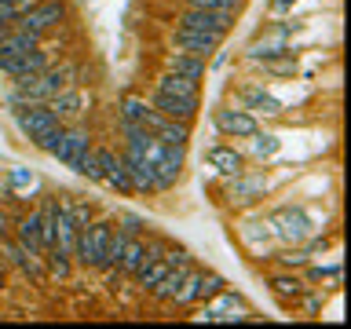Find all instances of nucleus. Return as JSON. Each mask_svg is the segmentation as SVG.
Masks as SVG:
<instances>
[{"instance_id": "nucleus-1", "label": "nucleus", "mask_w": 351, "mask_h": 329, "mask_svg": "<svg viewBox=\"0 0 351 329\" xmlns=\"http://www.w3.org/2000/svg\"><path fill=\"white\" fill-rule=\"evenodd\" d=\"M70 84H77V62H59V66L51 62L48 70L11 81L8 106L11 103H51V99L59 95V92H66Z\"/></svg>"}, {"instance_id": "nucleus-2", "label": "nucleus", "mask_w": 351, "mask_h": 329, "mask_svg": "<svg viewBox=\"0 0 351 329\" xmlns=\"http://www.w3.org/2000/svg\"><path fill=\"white\" fill-rule=\"evenodd\" d=\"M110 230H114V219H110V216L92 219L88 227L77 230V241H73V267H81V271H103V256H106Z\"/></svg>"}, {"instance_id": "nucleus-3", "label": "nucleus", "mask_w": 351, "mask_h": 329, "mask_svg": "<svg viewBox=\"0 0 351 329\" xmlns=\"http://www.w3.org/2000/svg\"><path fill=\"white\" fill-rule=\"evenodd\" d=\"M267 223H271L274 241H282V245H304V241L315 234V223H311V216H307L304 205L274 208V212L267 216Z\"/></svg>"}, {"instance_id": "nucleus-4", "label": "nucleus", "mask_w": 351, "mask_h": 329, "mask_svg": "<svg viewBox=\"0 0 351 329\" xmlns=\"http://www.w3.org/2000/svg\"><path fill=\"white\" fill-rule=\"evenodd\" d=\"M92 161H95V169H92V175H88V183H103V186H110V191H117L125 197L136 194V191H132L125 161H121V150L106 147V143H103V147H92Z\"/></svg>"}, {"instance_id": "nucleus-5", "label": "nucleus", "mask_w": 351, "mask_h": 329, "mask_svg": "<svg viewBox=\"0 0 351 329\" xmlns=\"http://www.w3.org/2000/svg\"><path fill=\"white\" fill-rule=\"evenodd\" d=\"M11 121H15V128L33 143V147H37L48 132H55L62 125L48 103H11Z\"/></svg>"}, {"instance_id": "nucleus-6", "label": "nucleus", "mask_w": 351, "mask_h": 329, "mask_svg": "<svg viewBox=\"0 0 351 329\" xmlns=\"http://www.w3.org/2000/svg\"><path fill=\"white\" fill-rule=\"evenodd\" d=\"M271 194V180H267V172H238V175H230L227 186H223V202L230 208H252V205H260L263 197Z\"/></svg>"}, {"instance_id": "nucleus-7", "label": "nucleus", "mask_w": 351, "mask_h": 329, "mask_svg": "<svg viewBox=\"0 0 351 329\" xmlns=\"http://www.w3.org/2000/svg\"><path fill=\"white\" fill-rule=\"evenodd\" d=\"M92 147H95L92 132H88L81 121H73V125H66L62 143H59V150H55L51 158L59 161V164H66L70 172L84 175V164H88V158H92Z\"/></svg>"}, {"instance_id": "nucleus-8", "label": "nucleus", "mask_w": 351, "mask_h": 329, "mask_svg": "<svg viewBox=\"0 0 351 329\" xmlns=\"http://www.w3.org/2000/svg\"><path fill=\"white\" fill-rule=\"evenodd\" d=\"M252 311L249 304L241 300L238 293H230L227 285L216 296L202 300V311H197V322H213V326H230V322H249Z\"/></svg>"}, {"instance_id": "nucleus-9", "label": "nucleus", "mask_w": 351, "mask_h": 329, "mask_svg": "<svg viewBox=\"0 0 351 329\" xmlns=\"http://www.w3.org/2000/svg\"><path fill=\"white\" fill-rule=\"evenodd\" d=\"M223 278H219V274L216 271H205V267H191V271H186V278H183V285H180V289H176V296H172V307H180V311H183V307H197V304H202V300H208V296H216L219 289H223Z\"/></svg>"}, {"instance_id": "nucleus-10", "label": "nucleus", "mask_w": 351, "mask_h": 329, "mask_svg": "<svg viewBox=\"0 0 351 329\" xmlns=\"http://www.w3.org/2000/svg\"><path fill=\"white\" fill-rule=\"evenodd\" d=\"M66 15H70V8H66V0H37L29 11H22V15L15 19V26L22 29H33L40 33V37H48V33L55 26H62Z\"/></svg>"}, {"instance_id": "nucleus-11", "label": "nucleus", "mask_w": 351, "mask_h": 329, "mask_svg": "<svg viewBox=\"0 0 351 329\" xmlns=\"http://www.w3.org/2000/svg\"><path fill=\"white\" fill-rule=\"evenodd\" d=\"M172 26L197 29V33H219V37H227V33L234 29V15H223V11H202V8H180L172 15Z\"/></svg>"}, {"instance_id": "nucleus-12", "label": "nucleus", "mask_w": 351, "mask_h": 329, "mask_svg": "<svg viewBox=\"0 0 351 329\" xmlns=\"http://www.w3.org/2000/svg\"><path fill=\"white\" fill-rule=\"evenodd\" d=\"M139 125L147 128L154 139L172 143V147H186V143L194 139V125H186V121H176V117H165V114H158L154 106L147 110V114H143Z\"/></svg>"}, {"instance_id": "nucleus-13", "label": "nucleus", "mask_w": 351, "mask_h": 329, "mask_svg": "<svg viewBox=\"0 0 351 329\" xmlns=\"http://www.w3.org/2000/svg\"><path fill=\"white\" fill-rule=\"evenodd\" d=\"M213 125L223 139H249L252 132L260 128L256 114H249L245 106H219L213 114Z\"/></svg>"}, {"instance_id": "nucleus-14", "label": "nucleus", "mask_w": 351, "mask_h": 329, "mask_svg": "<svg viewBox=\"0 0 351 329\" xmlns=\"http://www.w3.org/2000/svg\"><path fill=\"white\" fill-rule=\"evenodd\" d=\"M121 161H125L128 180H132V191H136V194H161L158 175H154V169L147 164V158H143L136 147H125V143H121Z\"/></svg>"}, {"instance_id": "nucleus-15", "label": "nucleus", "mask_w": 351, "mask_h": 329, "mask_svg": "<svg viewBox=\"0 0 351 329\" xmlns=\"http://www.w3.org/2000/svg\"><path fill=\"white\" fill-rule=\"evenodd\" d=\"M223 40H227V37H219V33H197V29L172 26V48L191 51V55H202V59H213V55L223 48Z\"/></svg>"}, {"instance_id": "nucleus-16", "label": "nucleus", "mask_w": 351, "mask_h": 329, "mask_svg": "<svg viewBox=\"0 0 351 329\" xmlns=\"http://www.w3.org/2000/svg\"><path fill=\"white\" fill-rule=\"evenodd\" d=\"M147 103L158 110V114L176 117V121H186V125H194L197 114H202V103H197V99H180V95H169V92H150Z\"/></svg>"}, {"instance_id": "nucleus-17", "label": "nucleus", "mask_w": 351, "mask_h": 329, "mask_svg": "<svg viewBox=\"0 0 351 329\" xmlns=\"http://www.w3.org/2000/svg\"><path fill=\"white\" fill-rule=\"evenodd\" d=\"M161 249H165L161 241H147L143 234H128V245L121 252V263H117V278H132V274L143 267V260L154 256V252H161Z\"/></svg>"}, {"instance_id": "nucleus-18", "label": "nucleus", "mask_w": 351, "mask_h": 329, "mask_svg": "<svg viewBox=\"0 0 351 329\" xmlns=\"http://www.w3.org/2000/svg\"><path fill=\"white\" fill-rule=\"evenodd\" d=\"M48 106L55 110V117H59L62 125H73V121H81V117H84V110L92 106V95H88L84 88L70 84L66 92H59V95H55Z\"/></svg>"}, {"instance_id": "nucleus-19", "label": "nucleus", "mask_w": 351, "mask_h": 329, "mask_svg": "<svg viewBox=\"0 0 351 329\" xmlns=\"http://www.w3.org/2000/svg\"><path fill=\"white\" fill-rule=\"evenodd\" d=\"M205 161L213 164L223 180H230V175H238V172L249 169V158L234 147V143H216V147H208L205 150Z\"/></svg>"}, {"instance_id": "nucleus-20", "label": "nucleus", "mask_w": 351, "mask_h": 329, "mask_svg": "<svg viewBox=\"0 0 351 329\" xmlns=\"http://www.w3.org/2000/svg\"><path fill=\"white\" fill-rule=\"evenodd\" d=\"M238 103L249 114H263V117H285L282 99H274L271 92H263V84H241L238 88Z\"/></svg>"}, {"instance_id": "nucleus-21", "label": "nucleus", "mask_w": 351, "mask_h": 329, "mask_svg": "<svg viewBox=\"0 0 351 329\" xmlns=\"http://www.w3.org/2000/svg\"><path fill=\"white\" fill-rule=\"evenodd\" d=\"M267 289H271V296L278 300V307H296V296H300L304 289H307V282H304V274H296V271H274V274H267Z\"/></svg>"}, {"instance_id": "nucleus-22", "label": "nucleus", "mask_w": 351, "mask_h": 329, "mask_svg": "<svg viewBox=\"0 0 351 329\" xmlns=\"http://www.w3.org/2000/svg\"><path fill=\"white\" fill-rule=\"evenodd\" d=\"M48 66H51V55L44 48H33L26 55H15V59H0V73L19 81V77H33V73L48 70Z\"/></svg>"}, {"instance_id": "nucleus-23", "label": "nucleus", "mask_w": 351, "mask_h": 329, "mask_svg": "<svg viewBox=\"0 0 351 329\" xmlns=\"http://www.w3.org/2000/svg\"><path fill=\"white\" fill-rule=\"evenodd\" d=\"M282 51H289V22H285V26H271L267 33H260V37L249 44L245 55L252 62H260V59H271V55H282Z\"/></svg>"}, {"instance_id": "nucleus-24", "label": "nucleus", "mask_w": 351, "mask_h": 329, "mask_svg": "<svg viewBox=\"0 0 351 329\" xmlns=\"http://www.w3.org/2000/svg\"><path fill=\"white\" fill-rule=\"evenodd\" d=\"M161 70H172V73L194 77V81H205L208 59H202V55H191V51H180V48H169V51L161 55Z\"/></svg>"}, {"instance_id": "nucleus-25", "label": "nucleus", "mask_w": 351, "mask_h": 329, "mask_svg": "<svg viewBox=\"0 0 351 329\" xmlns=\"http://www.w3.org/2000/svg\"><path fill=\"white\" fill-rule=\"evenodd\" d=\"M154 92H169V95L197 99V103H202V81L183 77V73H172V70H161L158 77H154Z\"/></svg>"}, {"instance_id": "nucleus-26", "label": "nucleus", "mask_w": 351, "mask_h": 329, "mask_svg": "<svg viewBox=\"0 0 351 329\" xmlns=\"http://www.w3.org/2000/svg\"><path fill=\"white\" fill-rule=\"evenodd\" d=\"M128 245V230L117 227L114 219V230H110V241H106V256H103V274H106V285L117 278V263H121V252Z\"/></svg>"}, {"instance_id": "nucleus-27", "label": "nucleus", "mask_w": 351, "mask_h": 329, "mask_svg": "<svg viewBox=\"0 0 351 329\" xmlns=\"http://www.w3.org/2000/svg\"><path fill=\"white\" fill-rule=\"evenodd\" d=\"M238 234H241V241H245V249L252 252V256H260L263 260V245L267 241H274V234H271V223L267 219H256V223H245V227H238Z\"/></svg>"}, {"instance_id": "nucleus-28", "label": "nucleus", "mask_w": 351, "mask_h": 329, "mask_svg": "<svg viewBox=\"0 0 351 329\" xmlns=\"http://www.w3.org/2000/svg\"><path fill=\"white\" fill-rule=\"evenodd\" d=\"M267 260H274L282 271H304L315 256H311V249H307V245H285V249H278V252H271Z\"/></svg>"}, {"instance_id": "nucleus-29", "label": "nucleus", "mask_w": 351, "mask_h": 329, "mask_svg": "<svg viewBox=\"0 0 351 329\" xmlns=\"http://www.w3.org/2000/svg\"><path fill=\"white\" fill-rule=\"evenodd\" d=\"M59 202L66 205V212H70V219L77 223V230L88 227L95 219V205L92 202H84V197H73V194H59Z\"/></svg>"}, {"instance_id": "nucleus-30", "label": "nucleus", "mask_w": 351, "mask_h": 329, "mask_svg": "<svg viewBox=\"0 0 351 329\" xmlns=\"http://www.w3.org/2000/svg\"><path fill=\"white\" fill-rule=\"evenodd\" d=\"M267 77H296V55L293 51H282V55H271V59H260L256 62Z\"/></svg>"}, {"instance_id": "nucleus-31", "label": "nucleus", "mask_w": 351, "mask_h": 329, "mask_svg": "<svg viewBox=\"0 0 351 329\" xmlns=\"http://www.w3.org/2000/svg\"><path fill=\"white\" fill-rule=\"evenodd\" d=\"M340 263H307L304 267V282L307 285H318V282H333V285H340Z\"/></svg>"}, {"instance_id": "nucleus-32", "label": "nucleus", "mask_w": 351, "mask_h": 329, "mask_svg": "<svg viewBox=\"0 0 351 329\" xmlns=\"http://www.w3.org/2000/svg\"><path fill=\"white\" fill-rule=\"evenodd\" d=\"M249 139H252V158H260V161L274 158V154H278V147H282V139L274 136V132H263V128H256Z\"/></svg>"}, {"instance_id": "nucleus-33", "label": "nucleus", "mask_w": 351, "mask_h": 329, "mask_svg": "<svg viewBox=\"0 0 351 329\" xmlns=\"http://www.w3.org/2000/svg\"><path fill=\"white\" fill-rule=\"evenodd\" d=\"M180 8H202V11H223V15H241L245 0H180Z\"/></svg>"}, {"instance_id": "nucleus-34", "label": "nucleus", "mask_w": 351, "mask_h": 329, "mask_svg": "<svg viewBox=\"0 0 351 329\" xmlns=\"http://www.w3.org/2000/svg\"><path fill=\"white\" fill-rule=\"evenodd\" d=\"M147 110H150V103H147L143 95H121V99H117V117L136 121V125L143 121V114H147Z\"/></svg>"}, {"instance_id": "nucleus-35", "label": "nucleus", "mask_w": 351, "mask_h": 329, "mask_svg": "<svg viewBox=\"0 0 351 329\" xmlns=\"http://www.w3.org/2000/svg\"><path fill=\"white\" fill-rule=\"evenodd\" d=\"M296 307H300L304 315H318V311L326 307V293H318L315 285H307V289L296 296Z\"/></svg>"}, {"instance_id": "nucleus-36", "label": "nucleus", "mask_w": 351, "mask_h": 329, "mask_svg": "<svg viewBox=\"0 0 351 329\" xmlns=\"http://www.w3.org/2000/svg\"><path fill=\"white\" fill-rule=\"evenodd\" d=\"M37 183V175H33L29 169H11L4 175V194H15V191H26V186Z\"/></svg>"}, {"instance_id": "nucleus-37", "label": "nucleus", "mask_w": 351, "mask_h": 329, "mask_svg": "<svg viewBox=\"0 0 351 329\" xmlns=\"http://www.w3.org/2000/svg\"><path fill=\"white\" fill-rule=\"evenodd\" d=\"M117 223L121 227H125L128 230V234H143V230H147L150 223H147V219H143V216H136V212H121L117 216Z\"/></svg>"}, {"instance_id": "nucleus-38", "label": "nucleus", "mask_w": 351, "mask_h": 329, "mask_svg": "<svg viewBox=\"0 0 351 329\" xmlns=\"http://www.w3.org/2000/svg\"><path fill=\"white\" fill-rule=\"evenodd\" d=\"M293 4H300V0H271V11L274 15H289Z\"/></svg>"}, {"instance_id": "nucleus-39", "label": "nucleus", "mask_w": 351, "mask_h": 329, "mask_svg": "<svg viewBox=\"0 0 351 329\" xmlns=\"http://www.w3.org/2000/svg\"><path fill=\"white\" fill-rule=\"evenodd\" d=\"M0 4H8V8H15V11H19V15H22V11H29L33 4H37V0H0Z\"/></svg>"}, {"instance_id": "nucleus-40", "label": "nucleus", "mask_w": 351, "mask_h": 329, "mask_svg": "<svg viewBox=\"0 0 351 329\" xmlns=\"http://www.w3.org/2000/svg\"><path fill=\"white\" fill-rule=\"evenodd\" d=\"M4 234H11V216L0 208V238H4Z\"/></svg>"}, {"instance_id": "nucleus-41", "label": "nucleus", "mask_w": 351, "mask_h": 329, "mask_svg": "<svg viewBox=\"0 0 351 329\" xmlns=\"http://www.w3.org/2000/svg\"><path fill=\"white\" fill-rule=\"evenodd\" d=\"M4 289H8V274H4V263H0V296H4Z\"/></svg>"}, {"instance_id": "nucleus-42", "label": "nucleus", "mask_w": 351, "mask_h": 329, "mask_svg": "<svg viewBox=\"0 0 351 329\" xmlns=\"http://www.w3.org/2000/svg\"><path fill=\"white\" fill-rule=\"evenodd\" d=\"M4 29H8V26H0V37H4Z\"/></svg>"}]
</instances>
